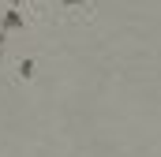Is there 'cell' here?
<instances>
[{"instance_id": "obj_1", "label": "cell", "mask_w": 161, "mask_h": 157, "mask_svg": "<svg viewBox=\"0 0 161 157\" xmlns=\"http://www.w3.org/2000/svg\"><path fill=\"white\" fill-rule=\"evenodd\" d=\"M97 19V0H53V23L90 26Z\"/></svg>"}, {"instance_id": "obj_2", "label": "cell", "mask_w": 161, "mask_h": 157, "mask_svg": "<svg viewBox=\"0 0 161 157\" xmlns=\"http://www.w3.org/2000/svg\"><path fill=\"white\" fill-rule=\"evenodd\" d=\"M11 82H19V86L38 82V56H34V52H23V56L15 60V78H11Z\"/></svg>"}]
</instances>
